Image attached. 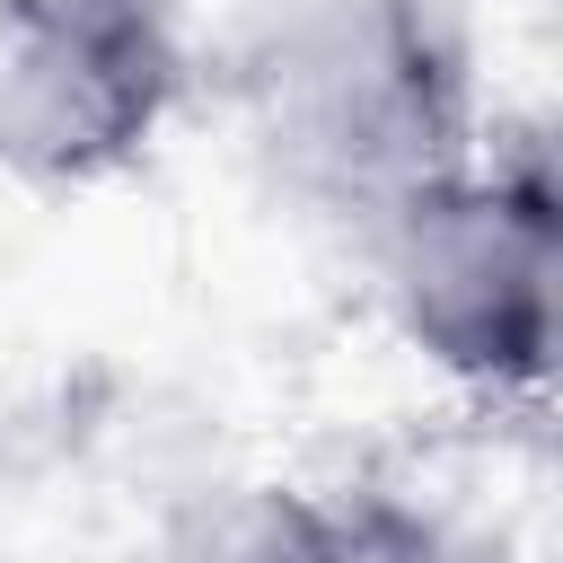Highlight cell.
Returning <instances> with one entry per match:
<instances>
[{
  "label": "cell",
  "instance_id": "obj_5",
  "mask_svg": "<svg viewBox=\"0 0 563 563\" xmlns=\"http://www.w3.org/2000/svg\"><path fill=\"white\" fill-rule=\"evenodd\" d=\"M325 563H484L431 501L396 484H334L325 493Z\"/></svg>",
  "mask_w": 563,
  "mask_h": 563
},
{
  "label": "cell",
  "instance_id": "obj_3",
  "mask_svg": "<svg viewBox=\"0 0 563 563\" xmlns=\"http://www.w3.org/2000/svg\"><path fill=\"white\" fill-rule=\"evenodd\" d=\"M176 97V0H0V167L18 185H106L158 141Z\"/></svg>",
  "mask_w": 563,
  "mask_h": 563
},
{
  "label": "cell",
  "instance_id": "obj_2",
  "mask_svg": "<svg viewBox=\"0 0 563 563\" xmlns=\"http://www.w3.org/2000/svg\"><path fill=\"white\" fill-rule=\"evenodd\" d=\"M369 264L387 290L396 334L475 396H528L554 361V273H563V211L545 141H501L413 194H396L369 229Z\"/></svg>",
  "mask_w": 563,
  "mask_h": 563
},
{
  "label": "cell",
  "instance_id": "obj_4",
  "mask_svg": "<svg viewBox=\"0 0 563 563\" xmlns=\"http://www.w3.org/2000/svg\"><path fill=\"white\" fill-rule=\"evenodd\" d=\"M158 563H325V493L308 484H220L185 501Z\"/></svg>",
  "mask_w": 563,
  "mask_h": 563
},
{
  "label": "cell",
  "instance_id": "obj_1",
  "mask_svg": "<svg viewBox=\"0 0 563 563\" xmlns=\"http://www.w3.org/2000/svg\"><path fill=\"white\" fill-rule=\"evenodd\" d=\"M264 141L299 194L361 229L484 150L466 35L440 0H317L264 62Z\"/></svg>",
  "mask_w": 563,
  "mask_h": 563
}]
</instances>
